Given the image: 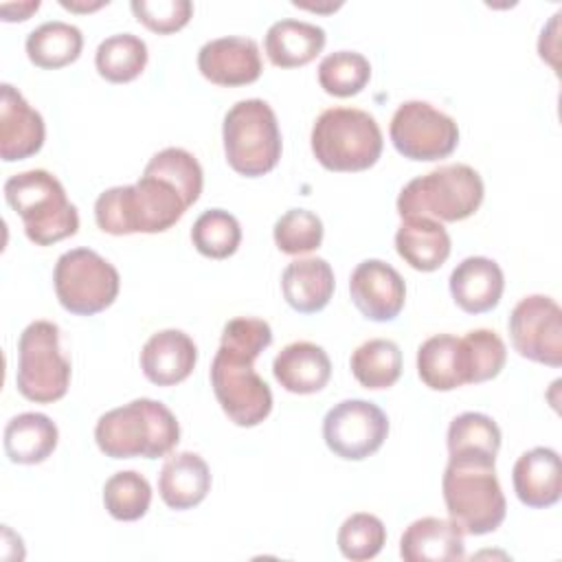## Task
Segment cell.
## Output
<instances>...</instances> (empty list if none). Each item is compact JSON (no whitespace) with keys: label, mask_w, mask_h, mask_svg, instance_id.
Wrapping results in <instances>:
<instances>
[{"label":"cell","mask_w":562,"mask_h":562,"mask_svg":"<svg viewBox=\"0 0 562 562\" xmlns=\"http://www.w3.org/2000/svg\"><path fill=\"white\" fill-rule=\"evenodd\" d=\"M189 209L184 195L165 178L145 173L134 184L110 187L94 202V220L103 233H162Z\"/></svg>","instance_id":"obj_1"},{"label":"cell","mask_w":562,"mask_h":562,"mask_svg":"<svg viewBox=\"0 0 562 562\" xmlns=\"http://www.w3.org/2000/svg\"><path fill=\"white\" fill-rule=\"evenodd\" d=\"M94 441L112 459H158L180 441V424L162 402L136 397L97 419Z\"/></svg>","instance_id":"obj_2"},{"label":"cell","mask_w":562,"mask_h":562,"mask_svg":"<svg viewBox=\"0 0 562 562\" xmlns=\"http://www.w3.org/2000/svg\"><path fill=\"white\" fill-rule=\"evenodd\" d=\"M4 200L22 217L26 237L37 246L61 241L79 228L77 206L46 169H29L7 178Z\"/></svg>","instance_id":"obj_3"},{"label":"cell","mask_w":562,"mask_h":562,"mask_svg":"<svg viewBox=\"0 0 562 562\" xmlns=\"http://www.w3.org/2000/svg\"><path fill=\"white\" fill-rule=\"evenodd\" d=\"M443 503L450 520L470 536L496 531L507 514L496 468L490 463L450 459L441 476Z\"/></svg>","instance_id":"obj_4"},{"label":"cell","mask_w":562,"mask_h":562,"mask_svg":"<svg viewBox=\"0 0 562 562\" xmlns=\"http://www.w3.org/2000/svg\"><path fill=\"white\" fill-rule=\"evenodd\" d=\"M485 195L483 178L463 162L441 165L406 182L397 195L402 217H432L437 222H461L476 213Z\"/></svg>","instance_id":"obj_5"},{"label":"cell","mask_w":562,"mask_h":562,"mask_svg":"<svg viewBox=\"0 0 562 562\" xmlns=\"http://www.w3.org/2000/svg\"><path fill=\"white\" fill-rule=\"evenodd\" d=\"M312 154L329 171H364L382 154L378 121L358 108H327L312 125Z\"/></svg>","instance_id":"obj_6"},{"label":"cell","mask_w":562,"mask_h":562,"mask_svg":"<svg viewBox=\"0 0 562 562\" xmlns=\"http://www.w3.org/2000/svg\"><path fill=\"white\" fill-rule=\"evenodd\" d=\"M261 349L220 340L211 362V386L226 417L244 428L261 424L272 411V391L255 371Z\"/></svg>","instance_id":"obj_7"},{"label":"cell","mask_w":562,"mask_h":562,"mask_svg":"<svg viewBox=\"0 0 562 562\" xmlns=\"http://www.w3.org/2000/svg\"><path fill=\"white\" fill-rule=\"evenodd\" d=\"M226 162L246 178L272 171L281 158V130L277 114L263 99H241L222 123Z\"/></svg>","instance_id":"obj_8"},{"label":"cell","mask_w":562,"mask_h":562,"mask_svg":"<svg viewBox=\"0 0 562 562\" xmlns=\"http://www.w3.org/2000/svg\"><path fill=\"white\" fill-rule=\"evenodd\" d=\"M18 391L37 404H50L66 395L70 360L59 347V327L53 321L29 323L18 338Z\"/></svg>","instance_id":"obj_9"},{"label":"cell","mask_w":562,"mask_h":562,"mask_svg":"<svg viewBox=\"0 0 562 562\" xmlns=\"http://www.w3.org/2000/svg\"><path fill=\"white\" fill-rule=\"evenodd\" d=\"M53 285L64 310L92 316L114 303L121 288L119 270L90 248H72L59 255L53 270Z\"/></svg>","instance_id":"obj_10"},{"label":"cell","mask_w":562,"mask_h":562,"mask_svg":"<svg viewBox=\"0 0 562 562\" xmlns=\"http://www.w3.org/2000/svg\"><path fill=\"white\" fill-rule=\"evenodd\" d=\"M393 147L411 160H441L457 149V121L428 101H404L389 125Z\"/></svg>","instance_id":"obj_11"},{"label":"cell","mask_w":562,"mask_h":562,"mask_svg":"<svg viewBox=\"0 0 562 562\" xmlns=\"http://www.w3.org/2000/svg\"><path fill=\"white\" fill-rule=\"evenodd\" d=\"M389 435L386 413L367 400H342L323 419L327 448L347 461H362L380 450Z\"/></svg>","instance_id":"obj_12"},{"label":"cell","mask_w":562,"mask_h":562,"mask_svg":"<svg viewBox=\"0 0 562 562\" xmlns=\"http://www.w3.org/2000/svg\"><path fill=\"white\" fill-rule=\"evenodd\" d=\"M509 338L514 349L533 362L562 364V310L547 294L520 299L509 314Z\"/></svg>","instance_id":"obj_13"},{"label":"cell","mask_w":562,"mask_h":562,"mask_svg":"<svg viewBox=\"0 0 562 562\" xmlns=\"http://www.w3.org/2000/svg\"><path fill=\"white\" fill-rule=\"evenodd\" d=\"M349 294L364 318L386 323L402 312L406 283L391 263L382 259H364L349 277Z\"/></svg>","instance_id":"obj_14"},{"label":"cell","mask_w":562,"mask_h":562,"mask_svg":"<svg viewBox=\"0 0 562 562\" xmlns=\"http://www.w3.org/2000/svg\"><path fill=\"white\" fill-rule=\"evenodd\" d=\"M200 72L217 86H246L261 75V53L252 37L224 35L202 44L198 50Z\"/></svg>","instance_id":"obj_15"},{"label":"cell","mask_w":562,"mask_h":562,"mask_svg":"<svg viewBox=\"0 0 562 562\" xmlns=\"http://www.w3.org/2000/svg\"><path fill=\"white\" fill-rule=\"evenodd\" d=\"M46 125L18 88L0 86V156L4 162L37 154L44 145Z\"/></svg>","instance_id":"obj_16"},{"label":"cell","mask_w":562,"mask_h":562,"mask_svg":"<svg viewBox=\"0 0 562 562\" xmlns=\"http://www.w3.org/2000/svg\"><path fill=\"white\" fill-rule=\"evenodd\" d=\"M198 362V347L182 329H160L140 349V369L156 386H173L187 380Z\"/></svg>","instance_id":"obj_17"},{"label":"cell","mask_w":562,"mask_h":562,"mask_svg":"<svg viewBox=\"0 0 562 562\" xmlns=\"http://www.w3.org/2000/svg\"><path fill=\"white\" fill-rule=\"evenodd\" d=\"M450 294L454 303L468 314H483L498 305L505 277L501 266L490 257H465L450 272Z\"/></svg>","instance_id":"obj_18"},{"label":"cell","mask_w":562,"mask_h":562,"mask_svg":"<svg viewBox=\"0 0 562 562\" xmlns=\"http://www.w3.org/2000/svg\"><path fill=\"white\" fill-rule=\"evenodd\" d=\"M512 483L522 505L533 509L555 505L562 492L558 452L547 446H538L522 452L514 463Z\"/></svg>","instance_id":"obj_19"},{"label":"cell","mask_w":562,"mask_h":562,"mask_svg":"<svg viewBox=\"0 0 562 562\" xmlns=\"http://www.w3.org/2000/svg\"><path fill=\"white\" fill-rule=\"evenodd\" d=\"M463 531L446 518L424 516L413 520L400 538V555L406 562H454L465 558Z\"/></svg>","instance_id":"obj_20"},{"label":"cell","mask_w":562,"mask_h":562,"mask_svg":"<svg viewBox=\"0 0 562 562\" xmlns=\"http://www.w3.org/2000/svg\"><path fill=\"white\" fill-rule=\"evenodd\" d=\"M274 380L290 393L310 395L321 391L331 378L327 351L310 340L285 345L272 360Z\"/></svg>","instance_id":"obj_21"},{"label":"cell","mask_w":562,"mask_h":562,"mask_svg":"<svg viewBox=\"0 0 562 562\" xmlns=\"http://www.w3.org/2000/svg\"><path fill=\"white\" fill-rule=\"evenodd\" d=\"M211 490V470L198 452L171 454L158 474V494L171 509H191L200 505Z\"/></svg>","instance_id":"obj_22"},{"label":"cell","mask_w":562,"mask_h":562,"mask_svg":"<svg viewBox=\"0 0 562 562\" xmlns=\"http://www.w3.org/2000/svg\"><path fill=\"white\" fill-rule=\"evenodd\" d=\"M336 288L334 270L323 257H303L285 266L281 274V292L288 305L301 314L321 312Z\"/></svg>","instance_id":"obj_23"},{"label":"cell","mask_w":562,"mask_h":562,"mask_svg":"<svg viewBox=\"0 0 562 562\" xmlns=\"http://www.w3.org/2000/svg\"><path fill=\"white\" fill-rule=\"evenodd\" d=\"M417 373L432 391H452L468 384V353L452 334H435L417 349Z\"/></svg>","instance_id":"obj_24"},{"label":"cell","mask_w":562,"mask_h":562,"mask_svg":"<svg viewBox=\"0 0 562 562\" xmlns=\"http://www.w3.org/2000/svg\"><path fill=\"white\" fill-rule=\"evenodd\" d=\"M325 29L312 22L283 18L268 26L263 50L279 68H299L310 64L325 46Z\"/></svg>","instance_id":"obj_25"},{"label":"cell","mask_w":562,"mask_h":562,"mask_svg":"<svg viewBox=\"0 0 562 562\" xmlns=\"http://www.w3.org/2000/svg\"><path fill=\"white\" fill-rule=\"evenodd\" d=\"M450 235L432 217H402L395 233L397 255L415 270L432 272L450 257Z\"/></svg>","instance_id":"obj_26"},{"label":"cell","mask_w":562,"mask_h":562,"mask_svg":"<svg viewBox=\"0 0 562 562\" xmlns=\"http://www.w3.org/2000/svg\"><path fill=\"white\" fill-rule=\"evenodd\" d=\"M59 430L44 413H20L4 426V452L9 461L33 465L46 461L57 448Z\"/></svg>","instance_id":"obj_27"},{"label":"cell","mask_w":562,"mask_h":562,"mask_svg":"<svg viewBox=\"0 0 562 562\" xmlns=\"http://www.w3.org/2000/svg\"><path fill=\"white\" fill-rule=\"evenodd\" d=\"M446 446L450 459L496 465V454L501 448V428L490 415L468 411L450 422Z\"/></svg>","instance_id":"obj_28"},{"label":"cell","mask_w":562,"mask_h":562,"mask_svg":"<svg viewBox=\"0 0 562 562\" xmlns=\"http://www.w3.org/2000/svg\"><path fill=\"white\" fill-rule=\"evenodd\" d=\"M26 55L37 68H61L72 64L83 48L81 31L61 20H48L26 35Z\"/></svg>","instance_id":"obj_29"},{"label":"cell","mask_w":562,"mask_h":562,"mask_svg":"<svg viewBox=\"0 0 562 562\" xmlns=\"http://www.w3.org/2000/svg\"><path fill=\"white\" fill-rule=\"evenodd\" d=\"M349 367L364 389H389L402 375V351L389 338H371L356 347Z\"/></svg>","instance_id":"obj_30"},{"label":"cell","mask_w":562,"mask_h":562,"mask_svg":"<svg viewBox=\"0 0 562 562\" xmlns=\"http://www.w3.org/2000/svg\"><path fill=\"white\" fill-rule=\"evenodd\" d=\"M147 64V44L134 33H114L105 37L94 53L99 75L112 83L136 79Z\"/></svg>","instance_id":"obj_31"},{"label":"cell","mask_w":562,"mask_h":562,"mask_svg":"<svg viewBox=\"0 0 562 562\" xmlns=\"http://www.w3.org/2000/svg\"><path fill=\"white\" fill-rule=\"evenodd\" d=\"M151 503V485L136 470L114 472L103 485V505L116 520L132 522L147 514Z\"/></svg>","instance_id":"obj_32"},{"label":"cell","mask_w":562,"mask_h":562,"mask_svg":"<svg viewBox=\"0 0 562 562\" xmlns=\"http://www.w3.org/2000/svg\"><path fill=\"white\" fill-rule=\"evenodd\" d=\"M191 241L200 255L226 259L239 248L241 226L233 213L224 209H209L193 222Z\"/></svg>","instance_id":"obj_33"},{"label":"cell","mask_w":562,"mask_h":562,"mask_svg":"<svg viewBox=\"0 0 562 562\" xmlns=\"http://www.w3.org/2000/svg\"><path fill=\"white\" fill-rule=\"evenodd\" d=\"M371 79V64L358 50H336L321 59L318 83L327 94L353 97Z\"/></svg>","instance_id":"obj_34"},{"label":"cell","mask_w":562,"mask_h":562,"mask_svg":"<svg viewBox=\"0 0 562 562\" xmlns=\"http://www.w3.org/2000/svg\"><path fill=\"white\" fill-rule=\"evenodd\" d=\"M143 171L160 176L167 182H171L184 195L189 206L202 193V184H204L202 167H200L198 158L182 147H165V149L156 151Z\"/></svg>","instance_id":"obj_35"},{"label":"cell","mask_w":562,"mask_h":562,"mask_svg":"<svg viewBox=\"0 0 562 562\" xmlns=\"http://www.w3.org/2000/svg\"><path fill=\"white\" fill-rule=\"evenodd\" d=\"M336 542L340 553L351 562L373 560L386 542V527L378 516L356 512L342 520Z\"/></svg>","instance_id":"obj_36"},{"label":"cell","mask_w":562,"mask_h":562,"mask_svg":"<svg viewBox=\"0 0 562 562\" xmlns=\"http://www.w3.org/2000/svg\"><path fill=\"white\" fill-rule=\"evenodd\" d=\"M272 237L281 252L305 255L321 246L323 222L307 209H290L274 222Z\"/></svg>","instance_id":"obj_37"},{"label":"cell","mask_w":562,"mask_h":562,"mask_svg":"<svg viewBox=\"0 0 562 562\" xmlns=\"http://www.w3.org/2000/svg\"><path fill=\"white\" fill-rule=\"evenodd\" d=\"M461 340L468 353V384H479L501 373L507 360V347L494 329H470Z\"/></svg>","instance_id":"obj_38"},{"label":"cell","mask_w":562,"mask_h":562,"mask_svg":"<svg viewBox=\"0 0 562 562\" xmlns=\"http://www.w3.org/2000/svg\"><path fill=\"white\" fill-rule=\"evenodd\" d=\"M130 9L140 24L160 35L180 31L193 15L189 0H132Z\"/></svg>","instance_id":"obj_39"},{"label":"cell","mask_w":562,"mask_h":562,"mask_svg":"<svg viewBox=\"0 0 562 562\" xmlns=\"http://www.w3.org/2000/svg\"><path fill=\"white\" fill-rule=\"evenodd\" d=\"M40 9V0H29V2H4L0 4V13H2V20L7 22H13V20H26L33 11Z\"/></svg>","instance_id":"obj_40"},{"label":"cell","mask_w":562,"mask_h":562,"mask_svg":"<svg viewBox=\"0 0 562 562\" xmlns=\"http://www.w3.org/2000/svg\"><path fill=\"white\" fill-rule=\"evenodd\" d=\"M292 4H294V7L310 9V11H323V13H329V11H336V9H340V7H342V2H340V0H338V2L327 0L325 4H318V2H305V0H292Z\"/></svg>","instance_id":"obj_41"},{"label":"cell","mask_w":562,"mask_h":562,"mask_svg":"<svg viewBox=\"0 0 562 562\" xmlns=\"http://www.w3.org/2000/svg\"><path fill=\"white\" fill-rule=\"evenodd\" d=\"M59 4L64 7V9H70V11H94V9H101L103 4H108V2H103V0H99V2H75V0H59Z\"/></svg>","instance_id":"obj_42"}]
</instances>
